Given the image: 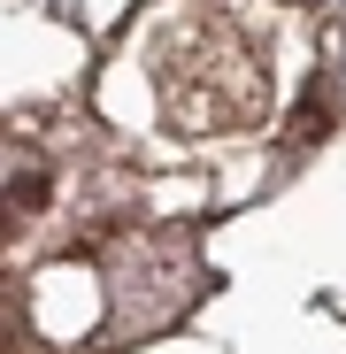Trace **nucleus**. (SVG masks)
Returning <instances> with one entry per match:
<instances>
[{
  "mask_svg": "<svg viewBox=\"0 0 346 354\" xmlns=\"http://www.w3.org/2000/svg\"><path fill=\"white\" fill-rule=\"evenodd\" d=\"M8 201H16V208H46V177H39V169L8 177Z\"/></svg>",
  "mask_w": 346,
  "mask_h": 354,
  "instance_id": "obj_1",
  "label": "nucleus"
}]
</instances>
